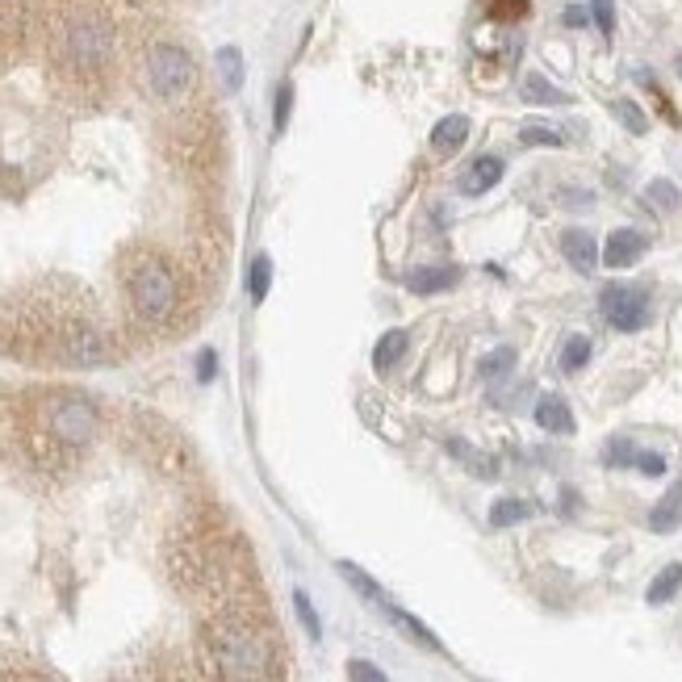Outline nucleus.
<instances>
[{
	"label": "nucleus",
	"instance_id": "1",
	"mask_svg": "<svg viewBox=\"0 0 682 682\" xmlns=\"http://www.w3.org/2000/svg\"><path fill=\"white\" fill-rule=\"evenodd\" d=\"M201 649L218 682H273L281 670L273 633L243 612L213 615L201 628Z\"/></svg>",
	"mask_w": 682,
	"mask_h": 682
},
{
	"label": "nucleus",
	"instance_id": "2",
	"mask_svg": "<svg viewBox=\"0 0 682 682\" xmlns=\"http://www.w3.org/2000/svg\"><path fill=\"white\" fill-rule=\"evenodd\" d=\"M126 293H130L135 319L147 323V327H160L176 314L181 281H176V273H172V264L164 256H142L135 259V268L126 277Z\"/></svg>",
	"mask_w": 682,
	"mask_h": 682
},
{
	"label": "nucleus",
	"instance_id": "3",
	"mask_svg": "<svg viewBox=\"0 0 682 682\" xmlns=\"http://www.w3.org/2000/svg\"><path fill=\"white\" fill-rule=\"evenodd\" d=\"M63 59L80 76H96L114 59V25L96 13H80L63 25Z\"/></svg>",
	"mask_w": 682,
	"mask_h": 682
},
{
	"label": "nucleus",
	"instance_id": "4",
	"mask_svg": "<svg viewBox=\"0 0 682 682\" xmlns=\"http://www.w3.org/2000/svg\"><path fill=\"white\" fill-rule=\"evenodd\" d=\"M96 424H101L96 406L89 398H80V394H59L43 411V431L59 448H84L96 436Z\"/></svg>",
	"mask_w": 682,
	"mask_h": 682
},
{
	"label": "nucleus",
	"instance_id": "5",
	"mask_svg": "<svg viewBox=\"0 0 682 682\" xmlns=\"http://www.w3.org/2000/svg\"><path fill=\"white\" fill-rule=\"evenodd\" d=\"M147 84H151V93L160 96V101H181V96H188L193 84H197V63H193V55L181 47H172V43L151 47V55H147Z\"/></svg>",
	"mask_w": 682,
	"mask_h": 682
},
{
	"label": "nucleus",
	"instance_id": "6",
	"mask_svg": "<svg viewBox=\"0 0 682 682\" xmlns=\"http://www.w3.org/2000/svg\"><path fill=\"white\" fill-rule=\"evenodd\" d=\"M599 310L615 331H640L649 323L654 302H649V289H640V285H603Z\"/></svg>",
	"mask_w": 682,
	"mask_h": 682
},
{
	"label": "nucleus",
	"instance_id": "7",
	"mask_svg": "<svg viewBox=\"0 0 682 682\" xmlns=\"http://www.w3.org/2000/svg\"><path fill=\"white\" fill-rule=\"evenodd\" d=\"M55 352L71 360V365H109L114 360L109 339L89 323H63L59 335H55Z\"/></svg>",
	"mask_w": 682,
	"mask_h": 682
},
{
	"label": "nucleus",
	"instance_id": "8",
	"mask_svg": "<svg viewBox=\"0 0 682 682\" xmlns=\"http://www.w3.org/2000/svg\"><path fill=\"white\" fill-rule=\"evenodd\" d=\"M649 252V235H640L633 227H624V231H612L608 235V247H603V264L608 268H628L636 259Z\"/></svg>",
	"mask_w": 682,
	"mask_h": 682
},
{
	"label": "nucleus",
	"instance_id": "9",
	"mask_svg": "<svg viewBox=\"0 0 682 682\" xmlns=\"http://www.w3.org/2000/svg\"><path fill=\"white\" fill-rule=\"evenodd\" d=\"M502 172H507V164L498 160V155H477L465 172H461V181H456V188L465 193V197H482L486 188H495L498 181H502Z\"/></svg>",
	"mask_w": 682,
	"mask_h": 682
},
{
	"label": "nucleus",
	"instance_id": "10",
	"mask_svg": "<svg viewBox=\"0 0 682 682\" xmlns=\"http://www.w3.org/2000/svg\"><path fill=\"white\" fill-rule=\"evenodd\" d=\"M402 281H406L411 293H444V289H452V285L461 281V268H452V264H424V268H411Z\"/></svg>",
	"mask_w": 682,
	"mask_h": 682
},
{
	"label": "nucleus",
	"instance_id": "11",
	"mask_svg": "<svg viewBox=\"0 0 682 682\" xmlns=\"http://www.w3.org/2000/svg\"><path fill=\"white\" fill-rule=\"evenodd\" d=\"M470 139V118L465 114H448L444 122H436V130H431V151L436 155H456L461 147Z\"/></svg>",
	"mask_w": 682,
	"mask_h": 682
},
{
	"label": "nucleus",
	"instance_id": "12",
	"mask_svg": "<svg viewBox=\"0 0 682 682\" xmlns=\"http://www.w3.org/2000/svg\"><path fill=\"white\" fill-rule=\"evenodd\" d=\"M562 252L578 273H594V264H599V243H594L587 231H578V227L562 235Z\"/></svg>",
	"mask_w": 682,
	"mask_h": 682
},
{
	"label": "nucleus",
	"instance_id": "13",
	"mask_svg": "<svg viewBox=\"0 0 682 682\" xmlns=\"http://www.w3.org/2000/svg\"><path fill=\"white\" fill-rule=\"evenodd\" d=\"M406 348H411V335L402 327L394 331H385L381 339H377V348H373V365H377V373H390L394 365H398L402 356H406Z\"/></svg>",
	"mask_w": 682,
	"mask_h": 682
},
{
	"label": "nucleus",
	"instance_id": "14",
	"mask_svg": "<svg viewBox=\"0 0 682 682\" xmlns=\"http://www.w3.org/2000/svg\"><path fill=\"white\" fill-rule=\"evenodd\" d=\"M679 523H682V477L674 482V486H670V495L661 498L658 507L649 511V528H654V532H661V536H666V532H674Z\"/></svg>",
	"mask_w": 682,
	"mask_h": 682
},
{
	"label": "nucleus",
	"instance_id": "15",
	"mask_svg": "<svg viewBox=\"0 0 682 682\" xmlns=\"http://www.w3.org/2000/svg\"><path fill=\"white\" fill-rule=\"evenodd\" d=\"M448 452L465 465V470L473 473V477H482V482H490V477H498V461L495 456H486V452H477L473 444H465V440H448Z\"/></svg>",
	"mask_w": 682,
	"mask_h": 682
},
{
	"label": "nucleus",
	"instance_id": "16",
	"mask_svg": "<svg viewBox=\"0 0 682 682\" xmlns=\"http://www.w3.org/2000/svg\"><path fill=\"white\" fill-rule=\"evenodd\" d=\"M519 96H523L528 105H565V101H569V93H562L557 84H548V80H544V76H536V71H528V76H523Z\"/></svg>",
	"mask_w": 682,
	"mask_h": 682
},
{
	"label": "nucleus",
	"instance_id": "17",
	"mask_svg": "<svg viewBox=\"0 0 682 682\" xmlns=\"http://www.w3.org/2000/svg\"><path fill=\"white\" fill-rule=\"evenodd\" d=\"M536 424H541L544 431L569 436V431H574V411H569L562 398H541L536 402Z\"/></svg>",
	"mask_w": 682,
	"mask_h": 682
},
{
	"label": "nucleus",
	"instance_id": "18",
	"mask_svg": "<svg viewBox=\"0 0 682 682\" xmlns=\"http://www.w3.org/2000/svg\"><path fill=\"white\" fill-rule=\"evenodd\" d=\"M682 590V562H674V565H666L661 569L658 578L649 582V590H645V599L654 603V608H661V603H670L674 594Z\"/></svg>",
	"mask_w": 682,
	"mask_h": 682
},
{
	"label": "nucleus",
	"instance_id": "19",
	"mask_svg": "<svg viewBox=\"0 0 682 682\" xmlns=\"http://www.w3.org/2000/svg\"><path fill=\"white\" fill-rule=\"evenodd\" d=\"M213 63H218V80H222V89H227V93H239V89H243V50L222 47L218 55H213Z\"/></svg>",
	"mask_w": 682,
	"mask_h": 682
},
{
	"label": "nucleus",
	"instance_id": "20",
	"mask_svg": "<svg viewBox=\"0 0 682 682\" xmlns=\"http://www.w3.org/2000/svg\"><path fill=\"white\" fill-rule=\"evenodd\" d=\"M532 502H523V498H498L495 507H490V528H511V523H523V519H532Z\"/></svg>",
	"mask_w": 682,
	"mask_h": 682
},
{
	"label": "nucleus",
	"instance_id": "21",
	"mask_svg": "<svg viewBox=\"0 0 682 682\" xmlns=\"http://www.w3.org/2000/svg\"><path fill=\"white\" fill-rule=\"evenodd\" d=\"M335 569H339V578H344L348 587L360 590V594H365L369 603H381V608H385V594H381V587H377V582H373V578H369V574H365V569H360V565L339 562V565H335Z\"/></svg>",
	"mask_w": 682,
	"mask_h": 682
},
{
	"label": "nucleus",
	"instance_id": "22",
	"mask_svg": "<svg viewBox=\"0 0 682 682\" xmlns=\"http://www.w3.org/2000/svg\"><path fill=\"white\" fill-rule=\"evenodd\" d=\"M268 285H273V259L259 252L252 259V268H247V293H252V302H264L268 298Z\"/></svg>",
	"mask_w": 682,
	"mask_h": 682
},
{
	"label": "nucleus",
	"instance_id": "23",
	"mask_svg": "<svg viewBox=\"0 0 682 682\" xmlns=\"http://www.w3.org/2000/svg\"><path fill=\"white\" fill-rule=\"evenodd\" d=\"M385 612H390V620H398L402 628H406V633L415 636V640H419V645H427V649H436V654H444V645H440V640H436V633H431V628H427V624H419V620H415V615L398 612V608H390V603H385Z\"/></svg>",
	"mask_w": 682,
	"mask_h": 682
},
{
	"label": "nucleus",
	"instance_id": "24",
	"mask_svg": "<svg viewBox=\"0 0 682 682\" xmlns=\"http://www.w3.org/2000/svg\"><path fill=\"white\" fill-rule=\"evenodd\" d=\"M590 360V339L587 335H569L562 348V369L565 373H578V369H587Z\"/></svg>",
	"mask_w": 682,
	"mask_h": 682
},
{
	"label": "nucleus",
	"instance_id": "25",
	"mask_svg": "<svg viewBox=\"0 0 682 682\" xmlns=\"http://www.w3.org/2000/svg\"><path fill=\"white\" fill-rule=\"evenodd\" d=\"M523 13H528V0H486V18H490V22L511 25V22H519Z\"/></svg>",
	"mask_w": 682,
	"mask_h": 682
},
{
	"label": "nucleus",
	"instance_id": "26",
	"mask_svg": "<svg viewBox=\"0 0 682 682\" xmlns=\"http://www.w3.org/2000/svg\"><path fill=\"white\" fill-rule=\"evenodd\" d=\"M293 612H298V620H302V628H307L314 640L323 636V620H319V612H314V603H310L307 590H293Z\"/></svg>",
	"mask_w": 682,
	"mask_h": 682
},
{
	"label": "nucleus",
	"instance_id": "27",
	"mask_svg": "<svg viewBox=\"0 0 682 682\" xmlns=\"http://www.w3.org/2000/svg\"><path fill=\"white\" fill-rule=\"evenodd\" d=\"M645 201L654 206V210H679V188L670 185V181H654V185L645 188Z\"/></svg>",
	"mask_w": 682,
	"mask_h": 682
},
{
	"label": "nucleus",
	"instance_id": "28",
	"mask_svg": "<svg viewBox=\"0 0 682 682\" xmlns=\"http://www.w3.org/2000/svg\"><path fill=\"white\" fill-rule=\"evenodd\" d=\"M511 369H516V348H495V352L482 360V377H490V381L507 377Z\"/></svg>",
	"mask_w": 682,
	"mask_h": 682
},
{
	"label": "nucleus",
	"instance_id": "29",
	"mask_svg": "<svg viewBox=\"0 0 682 682\" xmlns=\"http://www.w3.org/2000/svg\"><path fill=\"white\" fill-rule=\"evenodd\" d=\"M612 114L624 122V130H633V135H645V130H649V118L640 114V105H636V101H615Z\"/></svg>",
	"mask_w": 682,
	"mask_h": 682
},
{
	"label": "nucleus",
	"instance_id": "30",
	"mask_svg": "<svg viewBox=\"0 0 682 682\" xmlns=\"http://www.w3.org/2000/svg\"><path fill=\"white\" fill-rule=\"evenodd\" d=\"M519 142H523V147H562V135L548 130V126H523V130H519Z\"/></svg>",
	"mask_w": 682,
	"mask_h": 682
},
{
	"label": "nucleus",
	"instance_id": "31",
	"mask_svg": "<svg viewBox=\"0 0 682 682\" xmlns=\"http://www.w3.org/2000/svg\"><path fill=\"white\" fill-rule=\"evenodd\" d=\"M608 465H636V448H633V440L615 436L612 444H608Z\"/></svg>",
	"mask_w": 682,
	"mask_h": 682
},
{
	"label": "nucleus",
	"instance_id": "32",
	"mask_svg": "<svg viewBox=\"0 0 682 682\" xmlns=\"http://www.w3.org/2000/svg\"><path fill=\"white\" fill-rule=\"evenodd\" d=\"M590 18H594V25H599L603 34H612L615 30V0H590Z\"/></svg>",
	"mask_w": 682,
	"mask_h": 682
},
{
	"label": "nucleus",
	"instance_id": "33",
	"mask_svg": "<svg viewBox=\"0 0 682 682\" xmlns=\"http://www.w3.org/2000/svg\"><path fill=\"white\" fill-rule=\"evenodd\" d=\"M348 682H390V679L377 670L373 661L356 658V661H348Z\"/></svg>",
	"mask_w": 682,
	"mask_h": 682
},
{
	"label": "nucleus",
	"instance_id": "34",
	"mask_svg": "<svg viewBox=\"0 0 682 682\" xmlns=\"http://www.w3.org/2000/svg\"><path fill=\"white\" fill-rule=\"evenodd\" d=\"M289 109H293V84H281V89H277V109H273V126H277V135H281L285 122H289Z\"/></svg>",
	"mask_w": 682,
	"mask_h": 682
},
{
	"label": "nucleus",
	"instance_id": "35",
	"mask_svg": "<svg viewBox=\"0 0 682 682\" xmlns=\"http://www.w3.org/2000/svg\"><path fill=\"white\" fill-rule=\"evenodd\" d=\"M636 470L645 477H661L666 473V456L661 452H636Z\"/></svg>",
	"mask_w": 682,
	"mask_h": 682
},
{
	"label": "nucleus",
	"instance_id": "36",
	"mask_svg": "<svg viewBox=\"0 0 682 682\" xmlns=\"http://www.w3.org/2000/svg\"><path fill=\"white\" fill-rule=\"evenodd\" d=\"M218 377V352L206 348V352H197V381H213Z\"/></svg>",
	"mask_w": 682,
	"mask_h": 682
},
{
	"label": "nucleus",
	"instance_id": "37",
	"mask_svg": "<svg viewBox=\"0 0 682 682\" xmlns=\"http://www.w3.org/2000/svg\"><path fill=\"white\" fill-rule=\"evenodd\" d=\"M562 22L569 25V30H582V25L590 22V13H587V9H578V4H569V9H565Z\"/></svg>",
	"mask_w": 682,
	"mask_h": 682
},
{
	"label": "nucleus",
	"instance_id": "38",
	"mask_svg": "<svg viewBox=\"0 0 682 682\" xmlns=\"http://www.w3.org/2000/svg\"><path fill=\"white\" fill-rule=\"evenodd\" d=\"M557 201H562V206H590L594 197H590V193H569V188H565V193H557Z\"/></svg>",
	"mask_w": 682,
	"mask_h": 682
},
{
	"label": "nucleus",
	"instance_id": "39",
	"mask_svg": "<svg viewBox=\"0 0 682 682\" xmlns=\"http://www.w3.org/2000/svg\"><path fill=\"white\" fill-rule=\"evenodd\" d=\"M164 682H193V679H185V674H167Z\"/></svg>",
	"mask_w": 682,
	"mask_h": 682
},
{
	"label": "nucleus",
	"instance_id": "40",
	"mask_svg": "<svg viewBox=\"0 0 682 682\" xmlns=\"http://www.w3.org/2000/svg\"><path fill=\"white\" fill-rule=\"evenodd\" d=\"M674 68H679V76H682V55H679V63H674Z\"/></svg>",
	"mask_w": 682,
	"mask_h": 682
}]
</instances>
